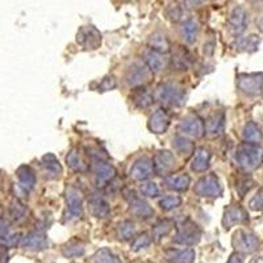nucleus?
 Returning a JSON list of instances; mask_svg holds the SVG:
<instances>
[{
	"mask_svg": "<svg viewBox=\"0 0 263 263\" xmlns=\"http://www.w3.org/2000/svg\"><path fill=\"white\" fill-rule=\"evenodd\" d=\"M234 158L241 170L250 173L257 170L263 163V147L260 145L243 142L237 147Z\"/></svg>",
	"mask_w": 263,
	"mask_h": 263,
	"instance_id": "1",
	"label": "nucleus"
},
{
	"mask_svg": "<svg viewBox=\"0 0 263 263\" xmlns=\"http://www.w3.org/2000/svg\"><path fill=\"white\" fill-rule=\"evenodd\" d=\"M185 88L178 83L164 82L161 83L156 90V99L173 107H180L185 103Z\"/></svg>",
	"mask_w": 263,
	"mask_h": 263,
	"instance_id": "2",
	"label": "nucleus"
},
{
	"mask_svg": "<svg viewBox=\"0 0 263 263\" xmlns=\"http://www.w3.org/2000/svg\"><path fill=\"white\" fill-rule=\"evenodd\" d=\"M201 230L192 220L185 218L177 227V236L174 242L183 246H195L200 242Z\"/></svg>",
	"mask_w": 263,
	"mask_h": 263,
	"instance_id": "3",
	"label": "nucleus"
},
{
	"mask_svg": "<svg viewBox=\"0 0 263 263\" xmlns=\"http://www.w3.org/2000/svg\"><path fill=\"white\" fill-rule=\"evenodd\" d=\"M237 87L248 96H259L263 93V74H241L237 77Z\"/></svg>",
	"mask_w": 263,
	"mask_h": 263,
	"instance_id": "4",
	"label": "nucleus"
},
{
	"mask_svg": "<svg viewBox=\"0 0 263 263\" xmlns=\"http://www.w3.org/2000/svg\"><path fill=\"white\" fill-rule=\"evenodd\" d=\"M232 245L236 249V253L250 254V253H254V251L259 248V238H258L257 234H254L253 232L238 229L236 233L233 234Z\"/></svg>",
	"mask_w": 263,
	"mask_h": 263,
	"instance_id": "5",
	"label": "nucleus"
},
{
	"mask_svg": "<svg viewBox=\"0 0 263 263\" xmlns=\"http://www.w3.org/2000/svg\"><path fill=\"white\" fill-rule=\"evenodd\" d=\"M195 194L203 197H218L222 194V185L217 175L208 174L197 180L194 189Z\"/></svg>",
	"mask_w": 263,
	"mask_h": 263,
	"instance_id": "6",
	"label": "nucleus"
},
{
	"mask_svg": "<svg viewBox=\"0 0 263 263\" xmlns=\"http://www.w3.org/2000/svg\"><path fill=\"white\" fill-rule=\"evenodd\" d=\"M77 42L86 50H96L102 45V33L92 25H84L77 33Z\"/></svg>",
	"mask_w": 263,
	"mask_h": 263,
	"instance_id": "7",
	"label": "nucleus"
},
{
	"mask_svg": "<svg viewBox=\"0 0 263 263\" xmlns=\"http://www.w3.org/2000/svg\"><path fill=\"white\" fill-rule=\"evenodd\" d=\"M152 71L142 63H133L126 70L125 81L132 87H142L152 81Z\"/></svg>",
	"mask_w": 263,
	"mask_h": 263,
	"instance_id": "8",
	"label": "nucleus"
},
{
	"mask_svg": "<svg viewBox=\"0 0 263 263\" xmlns=\"http://www.w3.org/2000/svg\"><path fill=\"white\" fill-rule=\"evenodd\" d=\"M124 194H125L126 201L129 203L130 212L133 213V215L137 216L138 218H150L154 215V211H153L152 206H150L142 197L138 196L135 191L125 190Z\"/></svg>",
	"mask_w": 263,
	"mask_h": 263,
	"instance_id": "9",
	"label": "nucleus"
},
{
	"mask_svg": "<svg viewBox=\"0 0 263 263\" xmlns=\"http://www.w3.org/2000/svg\"><path fill=\"white\" fill-rule=\"evenodd\" d=\"M228 28L233 36H239L248 28V13L242 7H236L228 17Z\"/></svg>",
	"mask_w": 263,
	"mask_h": 263,
	"instance_id": "10",
	"label": "nucleus"
},
{
	"mask_svg": "<svg viewBox=\"0 0 263 263\" xmlns=\"http://www.w3.org/2000/svg\"><path fill=\"white\" fill-rule=\"evenodd\" d=\"M66 204H67V218L77 220L83 215V205L79 191L74 187H69L66 191Z\"/></svg>",
	"mask_w": 263,
	"mask_h": 263,
	"instance_id": "11",
	"label": "nucleus"
},
{
	"mask_svg": "<svg viewBox=\"0 0 263 263\" xmlns=\"http://www.w3.org/2000/svg\"><path fill=\"white\" fill-rule=\"evenodd\" d=\"M21 246L30 251H42L49 246V241L41 230H32L23 237Z\"/></svg>",
	"mask_w": 263,
	"mask_h": 263,
	"instance_id": "12",
	"label": "nucleus"
},
{
	"mask_svg": "<svg viewBox=\"0 0 263 263\" xmlns=\"http://www.w3.org/2000/svg\"><path fill=\"white\" fill-rule=\"evenodd\" d=\"M153 168L159 175H166L175 166V157L168 150H159L153 159Z\"/></svg>",
	"mask_w": 263,
	"mask_h": 263,
	"instance_id": "13",
	"label": "nucleus"
},
{
	"mask_svg": "<svg viewBox=\"0 0 263 263\" xmlns=\"http://www.w3.org/2000/svg\"><path fill=\"white\" fill-rule=\"evenodd\" d=\"M248 221V212L243 210L242 206L239 205L228 206L224 212V216H222V225H224V228H227V229L234 227V225L245 224V222Z\"/></svg>",
	"mask_w": 263,
	"mask_h": 263,
	"instance_id": "14",
	"label": "nucleus"
},
{
	"mask_svg": "<svg viewBox=\"0 0 263 263\" xmlns=\"http://www.w3.org/2000/svg\"><path fill=\"white\" fill-rule=\"evenodd\" d=\"M170 126V116L164 109L159 108L157 109L152 116L149 117L147 121V128L150 132H153L154 135H162L164 132L167 130Z\"/></svg>",
	"mask_w": 263,
	"mask_h": 263,
	"instance_id": "15",
	"label": "nucleus"
},
{
	"mask_svg": "<svg viewBox=\"0 0 263 263\" xmlns=\"http://www.w3.org/2000/svg\"><path fill=\"white\" fill-rule=\"evenodd\" d=\"M179 130L183 132L184 135L191 136V137L195 138L203 137L204 133H205L203 120L199 116H190L183 120L179 125Z\"/></svg>",
	"mask_w": 263,
	"mask_h": 263,
	"instance_id": "16",
	"label": "nucleus"
},
{
	"mask_svg": "<svg viewBox=\"0 0 263 263\" xmlns=\"http://www.w3.org/2000/svg\"><path fill=\"white\" fill-rule=\"evenodd\" d=\"M95 180L98 187H104L111 182L116 175V168L112 164L104 161H98L95 163Z\"/></svg>",
	"mask_w": 263,
	"mask_h": 263,
	"instance_id": "17",
	"label": "nucleus"
},
{
	"mask_svg": "<svg viewBox=\"0 0 263 263\" xmlns=\"http://www.w3.org/2000/svg\"><path fill=\"white\" fill-rule=\"evenodd\" d=\"M144 61L146 63L147 69L152 71V74H159L167 66V60L164 57V54L156 53V51L150 50V49L145 50Z\"/></svg>",
	"mask_w": 263,
	"mask_h": 263,
	"instance_id": "18",
	"label": "nucleus"
},
{
	"mask_svg": "<svg viewBox=\"0 0 263 263\" xmlns=\"http://www.w3.org/2000/svg\"><path fill=\"white\" fill-rule=\"evenodd\" d=\"M164 258L170 263H194L195 250L187 249H167L164 250Z\"/></svg>",
	"mask_w": 263,
	"mask_h": 263,
	"instance_id": "19",
	"label": "nucleus"
},
{
	"mask_svg": "<svg viewBox=\"0 0 263 263\" xmlns=\"http://www.w3.org/2000/svg\"><path fill=\"white\" fill-rule=\"evenodd\" d=\"M154 173L153 163L149 158H141L130 168V177L135 180H146Z\"/></svg>",
	"mask_w": 263,
	"mask_h": 263,
	"instance_id": "20",
	"label": "nucleus"
},
{
	"mask_svg": "<svg viewBox=\"0 0 263 263\" xmlns=\"http://www.w3.org/2000/svg\"><path fill=\"white\" fill-rule=\"evenodd\" d=\"M164 184L173 191L185 192L190 189L191 178L187 174H174V175H168L164 178Z\"/></svg>",
	"mask_w": 263,
	"mask_h": 263,
	"instance_id": "21",
	"label": "nucleus"
},
{
	"mask_svg": "<svg viewBox=\"0 0 263 263\" xmlns=\"http://www.w3.org/2000/svg\"><path fill=\"white\" fill-rule=\"evenodd\" d=\"M194 158L191 161V168L196 173H204L206 168L210 167L211 162V153L205 147H197L195 150Z\"/></svg>",
	"mask_w": 263,
	"mask_h": 263,
	"instance_id": "22",
	"label": "nucleus"
},
{
	"mask_svg": "<svg viewBox=\"0 0 263 263\" xmlns=\"http://www.w3.org/2000/svg\"><path fill=\"white\" fill-rule=\"evenodd\" d=\"M16 175H17L18 183H20V187L25 191H32L36 185V174L32 170V167L24 164V166H20L16 171Z\"/></svg>",
	"mask_w": 263,
	"mask_h": 263,
	"instance_id": "23",
	"label": "nucleus"
},
{
	"mask_svg": "<svg viewBox=\"0 0 263 263\" xmlns=\"http://www.w3.org/2000/svg\"><path fill=\"white\" fill-rule=\"evenodd\" d=\"M225 125V115L222 112H216L206 119L204 124V130L206 135L217 136L224 130Z\"/></svg>",
	"mask_w": 263,
	"mask_h": 263,
	"instance_id": "24",
	"label": "nucleus"
},
{
	"mask_svg": "<svg viewBox=\"0 0 263 263\" xmlns=\"http://www.w3.org/2000/svg\"><path fill=\"white\" fill-rule=\"evenodd\" d=\"M147 44H149L150 50L156 51V53L166 54L170 51V42H168L167 37L161 32L153 33L147 40Z\"/></svg>",
	"mask_w": 263,
	"mask_h": 263,
	"instance_id": "25",
	"label": "nucleus"
},
{
	"mask_svg": "<svg viewBox=\"0 0 263 263\" xmlns=\"http://www.w3.org/2000/svg\"><path fill=\"white\" fill-rule=\"evenodd\" d=\"M42 166L45 168V173L50 179H55L62 174V166H61L60 161L54 154H45L42 157Z\"/></svg>",
	"mask_w": 263,
	"mask_h": 263,
	"instance_id": "26",
	"label": "nucleus"
},
{
	"mask_svg": "<svg viewBox=\"0 0 263 263\" xmlns=\"http://www.w3.org/2000/svg\"><path fill=\"white\" fill-rule=\"evenodd\" d=\"M88 204H90L91 213H92L95 217L104 218L109 215V212H111L109 204H108L102 196H99V195H93L92 197H90Z\"/></svg>",
	"mask_w": 263,
	"mask_h": 263,
	"instance_id": "27",
	"label": "nucleus"
},
{
	"mask_svg": "<svg viewBox=\"0 0 263 263\" xmlns=\"http://www.w3.org/2000/svg\"><path fill=\"white\" fill-rule=\"evenodd\" d=\"M192 63V57L190 51L187 50L183 46H179L178 51L174 54L173 57V66L175 70H179V71H184V70H189V67Z\"/></svg>",
	"mask_w": 263,
	"mask_h": 263,
	"instance_id": "28",
	"label": "nucleus"
},
{
	"mask_svg": "<svg viewBox=\"0 0 263 263\" xmlns=\"http://www.w3.org/2000/svg\"><path fill=\"white\" fill-rule=\"evenodd\" d=\"M132 102L138 108H147L153 104L154 98L145 87H137L132 93Z\"/></svg>",
	"mask_w": 263,
	"mask_h": 263,
	"instance_id": "29",
	"label": "nucleus"
},
{
	"mask_svg": "<svg viewBox=\"0 0 263 263\" xmlns=\"http://www.w3.org/2000/svg\"><path fill=\"white\" fill-rule=\"evenodd\" d=\"M260 39L255 34H251L248 37H239L236 42L233 44L234 48L238 51H249V53H253L258 49L259 46Z\"/></svg>",
	"mask_w": 263,
	"mask_h": 263,
	"instance_id": "30",
	"label": "nucleus"
},
{
	"mask_svg": "<svg viewBox=\"0 0 263 263\" xmlns=\"http://www.w3.org/2000/svg\"><path fill=\"white\" fill-rule=\"evenodd\" d=\"M180 33H182V37L187 44H194L196 41L197 33H199V24L195 20L190 18L182 24Z\"/></svg>",
	"mask_w": 263,
	"mask_h": 263,
	"instance_id": "31",
	"label": "nucleus"
},
{
	"mask_svg": "<svg viewBox=\"0 0 263 263\" xmlns=\"http://www.w3.org/2000/svg\"><path fill=\"white\" fill-rule=\"evenodd\" d=\"M242 137L248 144L258 145L262 141V132L255 123H248L243 128Z\"/></svg>",
	"mask_w": 263,
	"mask_h": 263,
	"instance_id": "32",
	"label": "nucleus"
},
{
	"mask_svg": "<svg viewBox=\"0 0 263 263\" xmlns=\"http://www.w3.org/2000/svg\"><path fill=\"white\" fill-rule=\"evenodd\" d=\"M174 221L173 220H168V218H164V220H161V221L157 222L153 228V239L156 242H159L164 236H167L170 233V230L173 229Z\"/></svg>",
	"mask_w": 263,
	"mask_h": 263,
	"instance_id": "33",
	"label": "nucleus"
},
{
	"mask_svg": "<svg viewBox=\"0 0 263 263\" xmlns=\"http://www.w3.org/2000/svg\"><path fill=\"white\" fill-rule=\"evenodd\" d=\"M173 146L174 149L179 153L180 156H184V157L191 156L192 153L195 152L194 144H192L190 140H187L185 137H183V136H177V137H174Z\"/></svg>",
	"mask_w": 263,
	"mask_h": 263,
	"instance_id": "34",
	"label": "nucleus"
},
{
	"mask_svg": "<svg viewBox=\"0 0 263 263\" xmlns=\"http://www.w3.org/2000/svg\"><path fill=\"white\" fill-rule=\"evenodd\" d=\"M136 234V225L135 222H132L130 220H125V221L120 222L117 225L116 236L120 241H129L133 238Z\"/></svg>",
	"mask_w": 263,
	"mask_h": 263,
	"instance_id": "35",
	"label": "nucleus"
},
{
	"mask_svg": "<svg viewBox=\"0 0 263 263\" xmlns=\"http://www.w3.org/2000/svg\"><path fill=\"white\" fill-rule=\"evenodd\" d=\"M92 260L93 263H121L119 258H117V255L112 253L108 248L99 249L93 254Z\"/></svg>",
	"mask_w": 263,
	"mask_h": 263,
	"instance_id": "36",
	"label": "nucleus"
},
{
	"mask_svg": "<svg viewBox=\"0 0 263 263\" xmlns=\"http://www.w3.org/2000/svg\"><path fill=\"white\" fill-rule=\"evenodd\" d=\"M84 251H86V249H84L83 243L79 242V241H72V242L63 246L62 254L65 255L66 258H75L84 255Z\"/></svg>",
	"mask_w": 263,
	"mask_h": 263,
	"instance_id": "37",
	"label": "nucleus"
},
{
	"mask_svg": "<svg viewBox=\"0 0 263 263\" xmlns=\"http://www.w3.org/2000/svg\"><path fill=\"white\" fill-rule=\"evenodd\" d=\"M66 163L70 168L75 171H84L86 170V163L79 157L78 149H71L66 157Z\"/></svg>",
	"mask_w": 263,
	"mask_h": 263,
	"instance_id": "38",
	"label": "nucleus"
},
{
	"mask_svg": "<svg viewBox=\"0 0 263 263\" xmlns=\"http://www.w3.org/2000/svg\"><path fill=\"white\" fill-rule=\"evenodd\" d=\"M28 215V210L27 206L24 204H21L20 201H13L9 206V216L12 218L13 221L16 222H21L23 220L27 218Z\"/></svg>",
	"mask_w": 263,
	"mask_h": 263,
	"instance_id": "39",
	"label": "nucleus"
},
{
	"mask_svg": "<svg viewBox=\"0 0 263 263\" xmlns=\"http://www.w3.org/2000/svg\"><path fill=\"white\" fill-rule=\"evenodd\" d=\"M182 204V197L177 196V195H173V196H164L159 200V206H161L163 211H171L175 210Z\"/></svg>",
	"mask_w": 263,
	"mask_h": 263,
	"instance_id": "40",
	"label": "nucleus"
},
{
	"mask_svg": "<svg viewBox=\"0 0 263 263\" xmlns=\"http://www.w3.org/2000/svg\"><path fill=\"white\" fill-rule=\"evenodd\" d=\"M150 243H152V238H150L149 234L142 233L133 239V242H132V245H130V249H132V251H140V250H142V249H146Z\"/></svg>",
	"mask_w": 263,
	"mask_h": 263,
	"instance_id": "41",
	"label": "nucleus"
},
{
	"mask_svg": "<svg viewBox=\"0 0 263 263\" xmlns=\"http://www.w3.org/2000/svg\"><path fill=\"white\" fill-rule=\"evenodd\" d=\"M166 13H167V17L174 23H178L183 18V8L177 3L170 4L166 9Z\"/></svg>",
	"mask_w": 263,
	"mask_h": 263,
	"instance_id": "42",
	"label": "nucleus"
},
{
	"mask_svg": "<svg viewBox=\"0 0 263 263\" xmlns=\"http://www.w3.org/2000/svg\"><path fill=\"white\" fill-rule=\"evenodd\" d=\"M21 239H23V234L13 233L3 237V238H0V243H2V246H4V248H16L18 243H21Z\"/></svg>",
	"mask_w": 263,
	"mask_h": 263,
	"instance_id": "43",
	"label": "nucleus"
},
{
	"mask_svg": "<svg viewBox=\"0 0 263 263\" xmlns=\"http://www.w3.org/2000/svg\"><path fill=\"white\" fill-rule=\"evenodd\" d=\"M249 206L250 210L255 211V212H262L263 211V187L257 191V194L253 196L250 201H249Z\"/></svg>",
	"mask_w": 263,
	"mask_h": 263,
	"instance_id": "44",
	"label": "nucleus"
},
{
	"mask_svg": "<svg viewBox=\"0 0 263 263\" xmlns=\"http://www.w3.org/2000/svg\"><path fill=\"white\" fill-rule=\"evenodd\" d=\"M141 192L144 196L156 197L159 195V189L154 182H147L141 185Z\"/></svg>",
	"mask_w": 263,
	"mask_h": 263,
	"instance_id": "45",
	"label": "nucleus"
},
{
	"mask_svg": "<svg viewBox=\"0 0 263 263\" xmlns=\"http://www.w3.org/2000/svg\"><path fill=\"white\" fill-rule=\"evenodd\" d=\"M115 87H116V79L114 77H107V78L103 79L99 88H100V91H109Z\"/></svg>",
	"mask_w": 263,
	"mask_h": 263,
	"instance_id": "46",
	"label": "nucleus"
},
{
	"mask_svg": "<svg viewBox=\"0 0 263 263\" xmlns=\"http://www.w3.org/2000/svg\"><path fill=\"white\" fill-rule=\"evenodd\" d=\"M9 229H11V224L4 217H0V238L8 236Z\"/></svg>",
	"mask_w": 263,
	"mask_h": 263,
	"instance_id": "47",
	"label": "nucleus"
},
{
	"mask_svg": "<svg viewBox=\"0 0 263 263\" xmlns=\"http://www.w3.org/2000/svg\"><path fill=\"white\" fill-rule=\"evenodd\" d=\"M227 263H243V258L239 253H233V254L229 257Z\"/></svg>",
	"mask_w": 263,
	"mask_h": 263,
	"instance_id": "48",
	"label": "nucleus"
},
{
	"mask_svg": "<svg viewBox=\"0 0 263 263\" xmlns=\"http://www.w3.org/2000/svg\"><path fill=\"white\" fill-rule=\"evenodd\" d=\"M7 262H8V251H7V248L0 245V263Z\"/></svg>",
	"mask_w": 263,
	"mask_h": 263,
	"instance_id": "49",
	"label": "nucleus"
},
{
	"mask_svg": "<svg viewBox=\"0 0 263 263\" xmlns=\"http://www.w3.org/2000/svg\"><path fill=\"white\" fill-rule=\"evenodd\" d=\"M257 27H258V29L260 30V32H263V15L258 17V20H257Z\"/></svg>",
	"mask_w": 263,
	"mask_h": 263,
	"instance_id": "50",
	"label": "nucleus"
},
{
	"mask_svg": "<svg viewBox=\"0 0 263 263\" xmlns=\"http://www.w3.org/2000/svg\"><path fill=\"white\" fill-rule=\"evenodd\" d=\"M251 263H263V257H257L251 260Z\"/></svg>",
	"mask_w": 263,
	"mask_h": 263,
	"instance_id": "51",
	"label": "nucleus"
}]
</instances>
